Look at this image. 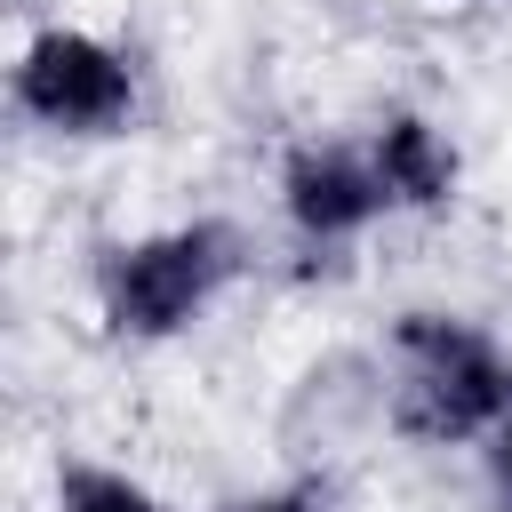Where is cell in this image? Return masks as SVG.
Instances as JSON below:
<instances>
[{"label":"cell","mask_w":512,"mask_h":512,"mask_svg":"<svg viewBox=\"0 0 512 512\" xmlns=\"http://www.w3.org/2000/svg\"><path fill=\"white\" fill-rule=\"evenodd\" d=\"M392 344H400V432L408 440L448 448L512 416V360L480 328L448 312H408Z\"/></svg>","instance_id":"cell-1"},{"label":"cell","mask_w":512,"mask_h":512,"mask_svg":"<svg viewBox=\"0 0 512 512\" xmlns=\"http://www.w3.org/2000/svg\"><path fill=\"white\" fill-rule=\"evenodd\" d=\"M240 240L224 224H176L136 248H112L104 264V320L112 336H176L184 320L208 312V296L232 280Z\"/></svg>","instance_id":"cell-2"},{"label":"cell","mask_w":512,"mask_h":512,"mask_svg":"<svg viewBox=\"0 0 512 512\" xmlns=\"http://www.w3.org/2000/svg\"><path fill=\"white\" fill-rule=\"evenodd\" d=\"M16 104L56 136H120L136 112V72L120 48L56 24L16 56Z\"/></svg>","instance_id":"cell-3"},{"label":"cell","mask_w":512,"mask_h":512,"mask_svg":"<svg viewBox=\"0 0 512 512\" xmlns=\"http://www.w3.org/2000/svg\"><path fill=\"white\" fill-rule=\"evenodd\" d=\"M280 200H288V224L304 232V240H352V232H368L376 224V208H392V192H384V176H376V160H352V152H336V144H312V152H296L288 160V176H280Z\"/></svg>","instance_id":"cell-4"},{"label":"cell","mask_w":512,"mask_h":512,"mask_svg":"<svg viewBox=\"0 0 512 512\" xmlns=\"http://www.w3.org/2000/svg\"><path fill=\"white\" fill-rule=\"evenodd\" d=\"M376 176H384V192H392L400 208H440V200L456 192V152L432 136V120L392 112V120L376 128Z\"/></svg>","instance_id":"cell-5"},{"label":"cell","mask_w":512,"mask_h":512,"mask_svg":"<svg viewBox=\"0 0 512 512\" xmlns=\"http://www.w3.org/2000/svg\"><path fill=\"white\" fill-rule=\"evenodd\" d=\"M56 504L64 512H160L136 480H120V472H96V464H72L64 480H56Z\"/></svg>","instance_id":"cell-6"},{"label":"cell","mask_w":512,"mask_h":512,"mask_svg":"<svg viewBox=\"0 0 512 512\" xmlns=\"http://www.w3.org/2000/svg\"><path fill=\"white\" fill-rule=\"evenodd\" d=\"M240 512H328L312 488H288V496H256V504H240Z\"/></svg>","instance_id":"cell-7"},{"label":"cell","mask_w":512,"mask_h":512,"mask_svg":"<svg viewBox=\"0 0 512 512\" xmlns=\"http://www.w3.org/2000/svg\"><path fill=\"white\" fill-rule=\"evenodd\" d=\"M496 504L512 512V416H504V432H496Z\"/></svg>","instance_id":"cell-8"}]
</instances>
